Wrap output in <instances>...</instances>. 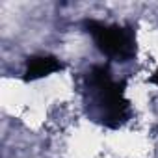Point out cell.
<instances>
[{
	"label": "cell",
	"mask_w": 158,
	"mask_h": 158,
	"mask_svg": "<svg viewBox=\"0 0 158 158\" xmlns=\"http://www.w3.org/2000/svg\"><path fill=\"white\" fill-rule=\"evenodd\" d=\"M151 80H152V82H154V84H158V71H156V73H154V74H152V78H151Z\"/></svg>",
	"instance_id": "3957f363"
},
{
	"label": "cell",
	"mask_w": 158,
	"mask_h": 158,
	"mask_svg": "<svg viewBox=\"0 0 158 158\" xmlns=\"http://www.w3.org/2000/svg\"><path fill=\"white\" fill-rule=\"evenodd\" d=\"M89 34L93 35L97 47L101 48L102 54H106L110 60L125 61L132 58L134 54V37L130 30L121 28V26H108L97 21H88L86 23Z\"/></svg>",
	"instance_id": "6da1fadb"
},
{
	"label": "cell",
	"mask_w": 158,
	"mask_h": 158,
	"mask_svg": "<svg viewBox=\"0 0 158 158\" xmlns=\"http://www.w3.org/2000/svg\"><path fill=\"white\" fill-rule=\"evenodd\" d=\"M60 69L61 63L54 56H34L26 65V80H37V78L48 76Z\"/></svg>",
	"instance_id": "7a4b0ae2"
}]
</instances>
